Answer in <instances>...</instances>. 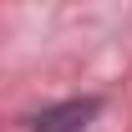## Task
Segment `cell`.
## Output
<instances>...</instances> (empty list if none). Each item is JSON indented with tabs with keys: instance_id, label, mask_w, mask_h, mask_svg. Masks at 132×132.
Returning <instances> with one entry per match:
<instances>
[{
	"instance_id": "6da1fadb",
	"label": "cell",
	"mask_w": 132,
	"mask_h": 132,
	"mask_svg": "<svg viewBox=\"0 0 132 132\" xmlns=\"http://www.w3.org/2000/svg\"><path fill=\"white\" fill-rule=\"evenodd\" d=\"M97 112H102V97H71V102H56L46 112H36L31 132H81L97 122Z\"/></svg>"
}]
</instances>
